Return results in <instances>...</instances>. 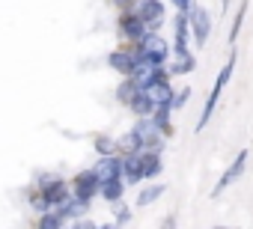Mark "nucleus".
<instances>
[{"instance_id":"18","label":"nucleus","mask_w":253,"mask_h":229,"mask_svg":"<svg viewBox=\"0 0 253 229\" xmlns=\"http://www.w3.org/2000/svg\"><path fill=\"white\" fill-rule=\"evenodd\" d=\"M197 69V60L191 57V54H182V57H176L173 63H170V75H188V72H194Z\"/></svg>"},{"instance_id":"8","label":"nucleus","mask_w":253,"mask_h":229,"mask_svg":"<svg viewBox=\"0 0 253 229\" xmlns=\"http://www.w3.org/2000/svg\"><path fill=\"white\" fill-rule=\"evenodd\" d=\"M95 179L98 182H107V179H122V158L113 152V155H101L98 164L92 167Z\"/></svg>"},{"instance_id":"25","label":"nucleus","mask_w":253,"mask_h":229,"mask_svg":"<svg viewBox=\"0 0 253 229\" xmlns=\"http://www.w3.org/2000/svg\"><path fill=\"white\" fill-rule=\"evenodd\" d=\"M170 3H173V6H176L179 12H188V9L194 6V0H170Z\"/></svg>"},{"instance_id":"11","label":"nucleus","mask_w":253,"mask_h":229,"mask_svg":"<svg viewBox=\"0 0 253 229\" xmlns=\"http://www.w3.org/2000/svg\"><path fill=\"white\" fill-rule=\"evenodd\" d=\"M122 182H125V185H137V182H143L140 164H137V152L122 158Z\"/></svg>"},{"instance_id":"13","label":"nucleus","mask_w":253,"mask_h":229,"mask_svg":"<svg viewBox=\"0 0 253 229\" xmlns=\"http://www.w3.org/2000/svg\"><path fill=\"white\" fill-rule=\"evenodd\" d=\"M98 196H104L107 202L122 199V196H125V182H122V179H107V182H101V185H98Z\"/></svg>"},{"instance_id":"7","label":"nucleus","mask_w":253,"mask_h":229,"mask_svg":"<svg viewBox=\"0 0 253 229\" xmlns=\"http://www.w3.org/2000/svg\"><path fill=\"white\" fill-rule=\"evenodd\" d=\"M244 164H247V149H241V152H238V158H235V161H232V164H229V167L223 170V176L217 179V185H214L211 196L223 193V191H226V188H229L232 182H238V179H241V173H244Z\"/></svg>"},{"instance_id":"4","label":"nucleus","mask_w":253,"mask_h":229,"mask_svg":"<svg viewBox=\"0 0 253 229\" xmlns=\"http://www.w3.org/2000/svg\"><path fill=\"white\" fill-rule=\"evenodd\" d=\"M116 30H119V36H122V39H134V42H140V39L149 33V27L140 21V15H137L134 9L119 12V18H116Z\"/></svg>"},{"instance_id":"15","label":"nucleus","mask_w":253,"mask_h":229,"mask_svg":"<svg viewBox=\"0 0 253 229\" xmlns=\"http://www.w3.org/2000/svg\"><path fill=\"white\" fill-rule=\"evenodd\" d=\"M217 101H220V92H217V89H211V92H209V98H206V104H203V113H200V122H197V131H203V128H206V125L211 122V113H214Z\"/></svg>"},{"instance_id":"23","label":"nucleus","mask_w":253,"mask_h":229,"mask_svg":"<svg viewBox=\"0 0 253 229\" xmlns=\"http://www.w3.org/2000/svg\"><path fill=\"white\" fill-rule=\"evenodd\" d=\"M194 92H191V86H185V89H179V92H173L170 95V110H182L185 104H188V98H191Z\"/></svg>"},{"instance_id":"5","label":"nucleus","mask_w":253,"mask_h":229,"mask_svg":"<svg viewBox=\"0 0 253 229\" xmlns=\"http://www.w3.org/2000/svg\"><path fill=\"white\" fill-rule=\"evenodd\" d=\"M98 179H95V173H92V167L89 170H81V173H75V179L69 182V191H72V196H78V199H92L95 193H98Z\"/></svg>"},{"instance_id":"12","label":"nucleus","mask_w":253,"mask_h":229,"mask_svg":"<svg viewBox=\"0 0 253 229\" xmlns=\"http://www.w3.org/2000/svg\"><path fill=\"white\" fill-rule=\"evenodd\" d=\"M134 152H140V137H137V131L131 128V131H125V134L116 140V155L125 158V155H134Z\"/></svg>"},{"instance_id":"24","label":"nucleus","mask_w":253,"mask_h":229,"mask_svg":"<svg viewBox=\"0 0 253 229\" xmlns=\"http://www.w3.org/2000/svg\"><path fill=\"white\" fill-rule=\"evenodd\" d=\"M110 3H113L119 12H128V9H134V6H137V0H110Z\"/></svg>"},{"instance_id":"3","label":"nucleus","mask_w":253,"mask_h":229,"mask_svg":"<svg viewBox=\"0 0 253 229\" xmlns=\"http://www.w3.org/2000/svg\"><path fill=\"white\" fill-rule=\"evenodd\" d=\"M140 57L149 60V63H155V66H167V60H170V45H167V39H161L155 30H149V33L140 39Z\"/></svg>"},{"instance_id":"9","label":"nucleus","mask_w":253,"mask_h":229,"mask_svg":"<svg viewBox=\"0 0 253 229\" xmlns=\"http://www.w3.org/2000/svg\"><path fill=\"white\" fill-rule=\"evenodd\" d=\"M134 54L131 51H125V48H113L110 54H107V66L116 72V75H122V77H128L131 75V69H134Z\"/></svg>"},{"instance_id":"10","label":"nucleus","mask_w":253,"mask_h":229,"mask_svg":"<svg viewBox=\"0 0 253 229\" xmlns=\"http://www.w3.org/2000/svg\"><path fill=\"white\" fill-rule=\"evenodd\" d=\"M137 164H140V176L143 182L146 179H155L164 167H161V152H152V149H140L137 152Z\"/></svg>"},{"instance_id":"17","label":"nucleus","mask_w":253,"mask_h":229,"mask_svg":"<svg viewBox=\"0 0 253 229\" xmlns=\"http://www.w3.org/2000/svg\"><path fill=\"white\" fill-rule=\"evenodd\" d=\"M247 9H250V3H247V0H241V3H238V12H235V18H232V27H229V36H226V42H229V45H235V39H238V30H241V24H244Z\"/></svg>"},{"instance_id":"26","label":"nucleus","mask_w":253,"mask_h":229,"mask_svg":"<svg viewBox=\"0 0 253 229\" xmlns=\"http://www.w3.org/2000/svg\"><path fill=\"white\" fill-rule=\"evenodd\" d=\"M229 3L232 0H220V12H229Z\"/></svg>"},{"instance_id":"16","label":"nucleus","mask_w":253,"mask_h":229,"mask_svg":"<svg viewBox=\"0 0 253 229\" xmlns=\"http://www.w3.org/2000/svg\"><path fill=\"white\" fill-rule=\"evenodd\" d=\"M164 191H167L164 185H149V188H143V191L137 193V205H140V208L152 205L155 199H161V196H164Z\"/></svg>"},{"instance_id":"22","label":"nucleus","mask_w":253,"mask_h":229,"mask_svg":"<svg viewBox=\"0 0 253 229\" xmlns=\"http://www.w3.org/2000/svg\"><path fill=\"white\" fill-rule=\"evenodd\" d=\"M92 143H95V152H98V155H113V152H116V140L107 137V134H95Z\"/></svg>"},{"instance_id":"19","label":"nucleus","mask_w":253,"mask_h":229,"mask_svg":"<svg viewBox=\"0 0 253 229\" xmlns=\"http://www.w3.org/2000/svg\"><path fill=\"white\" fill-rule=\"evenodd\" d=\"M137 89H140V86H137V83H134L131 77H125V80L119 83V89H116V101L128 107V101H131V98L137 95Z\"/></svg>"},{"instance_id":"1","label":"nucleus","mask_w":253,"mask_h":229,"mask_svg":"<svg viewBox=\"0 0 253 229\" xmlns=\"http://www.w3.org/2000/svg\"><path fill=\"white\" fill-rule=\"evenodd\" d=\"M36 185L42 188L48 208H60V205H63V202L72 196V191H69V182H66V179H60L57 173H42V176L36 179Z\"/></svg>"},{"instance_id":"6","label":"nucleus","mask_w":253,"mask_h":229,"mask_svg":"<svg viewBox=\"0 0 253 229\" xmlns=\"http://www.w3.org/2000/svg\"><path fill=\"white\" fill-rule=\"evenodd\" d=\"M134 12L140 15V21H143L149 30H158L161 21H164V0H137Z\"/></svg>"},{"instance_id":"21","label":"nucleus","mask_w":253,"mask_h":229,"mask_svg":"<svg viewBox=\"0 0 253 229\" xmlns=\"http://www.w3.org/2000/svg\"><path fill=\"white\" fill-rule=\"evenodd\" d=\"M113 205V226H125V223H131V208L125 205L122 199H116V202H110Z\"/></svg>"},{"instance_id":"2","label":"nucleus","mask_w":253,"mask_h":229,"mask_svg":"<svg viewBox=\"0 0 253 229\" xmlns=\"http://www.w3.org/2000/svg\"><path fill=\"white\" fill-rule=\"evenodd\" d=\"M211 15L203 9V6H191L188 9V30H191V36H194V45L197 48H206V42H209V36H211Z\"/></svg>"},{"instance_id":"14","label":"nucleus","mask_w":253,"mask_h":229,"mask_svg":"<svg viewBox=\"0 0 253 229\" xmlns=\"http://www.w3.org/2000/svg\"><path fill=\"white\" fill-rule=\"evenodd\" d=\"M128 107H131V113H134V116H149V113L155 110V104L149 101V95H146L143 89H137V95L128 101Z\"/></svg>"},{"instance_id":"20","label":"nucleus","mask_w":253,"mask_h":229,"mask_svg":"<svg viewBox=\"0 0 253 229\" xmlns=\"http://www.w3.org/2000/svg\"><path fill=\"white\" fill-rule=\"evenodd\" d=\"M36 226H42V229H60V226H66V220H63V214L60 211H42V217L36 220Z\"/></svg>"}]
</instances>
